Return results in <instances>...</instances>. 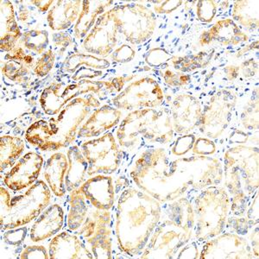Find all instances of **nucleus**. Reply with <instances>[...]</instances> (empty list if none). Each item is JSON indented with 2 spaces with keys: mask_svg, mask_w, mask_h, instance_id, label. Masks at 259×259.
I'll return each instance as SVG.
<instances>
[{
  "mask_svg": "<svg viewBox=\"0 0 259 259\" xmlns=\"http://www.w3.org/2000/svg\"><path fill=\"white\" fill-rule=\"evenodd\" d=\"M113 233L121 253L139 257L159 222L162 204L140 189L127 187L117 199Z\"/></svg>",
  "mask_w": 259,
  "mask_h": 259,
  "instance_id": "1",
  "label": "nucleus"
},
{
  "mask_svg": "<svg viewBox=\"0 0 259 259\" xmlns=\"http://www.w3.org/2000/svg\"><path fill=\"white\" fill-rule=\"evenodd\" d=\"M194 234L191 200L183 196L162 204L161 219L139 258H177L179 250L194 240Z\"/></svg>",
  "mask_w": 259,
  "mask_h": 259,
  "instance_id": "2",
  "label": "nucleus"
},
{
  "mask_svg": "<svg viewBox=\"0 0 259 259\" xmlns=\"http://www.w3.org/2000/svg\"><path fill=\"white\" fill-rule=\"evenodd\" d=\"M67 230L83 239L96 259L113 258L112 210L98 209L79 189L68 194Z\"/></svg>",
  "mask_w": 259,
  "mask_h": 259,
  "instance_id": "3",
  "label": "nucleus"
},
{
  "mask_svg": "<svg viewBox=\"0 0 259 259\" xmlns=\"http://www.w3.org/2000/svg\"><path fill=\"white\" fill-rule=\"evenodd\" d=\"M170 163L166 148H148L137 156L130 169V177L138 189L162 205L168 203L185 196L190 189L175 174Z\"/></svg>",
  "mask_w": 259,
  "mask_h": 259,
  "instance_id": "4",
  "label": "nucleus"
},
{
  "mask_svg": "<svg viewBox=\"0 0 259 259\" xmlns=\"http://www.w3.org/2000/svg\"><path fill=\"white\" fill-rule=\"evenodd\" d=\"M115 134L121 150L129 154L139 152L145 147H162L172 143L176 135L169 109L162 105L155 109L128 112Z\"/></svg>",
  "mask_w": 259,
  "mask_h": 259,
  "instance_id": "5",
  "label": "nucleus"
},
{
  "mask_svg": "<svg viewBox=\"0 0 259 259\" xmlns=\"http://www.w3.org/2000/svg\"><path fill=\"white\" fill-rule=\"evenodd\" d=\"M224 187L231 199V213L244 217L258 191V148L240 145L225 153Z\"/></svg>",
  "mask_w": 259,
  "mask_h": 259,
  "instance_id": "6",
  "label": "nucleus"
},
{
  "mask_svg": "<svg viewBox=\"0 0 259 259\" xmlns=\"http://www.w3.org/2000/svg\"><path fill=\"white\" fill-rule=\"evenodd\" d=\"M194 240L199 244L224 232L231 213V199L222 186L201 189L194 198Z\"/></svg>",
  "mask_w": 259,
  "mask_h": 259,
  "instance_id": "7",
  "label": "nucleus"
},
{
  "mask_svg": "<svg viewBox=\"0 0 259 259\" xmlns=\"http://www.w3.org/2000/svg\"><path fill=\"white\" fill-rule=\"evenodd\" d=\"M100 106V100L94 94H88L71 100L56 117L48 120L54 134L53 142L60 150L74 144L81 124Z\"/></svg>",
  "mask_w": 259,
  "mask_h": 259,
  "instance_id": "8",
  "label": "nucleus"
},
{
  "mask_svg": "<svg viewBox=\"0 0 259 259\" xmlns=\"http://www.w3.org/2000/svg\"><path fill=\"white\" fill-rule=\"evenodd\" d=\"M52 192L42 180L30 186L24 194L12 198L9 212L0 220L1 230L14 229L24 227L38 218L51 203Z\"/></svg>",
  "mask_w": 259,
  "mask_h": 259,
  "instance_id": "9",
  "label": "nucleus"
},
{
  "mask_svg": "<svg viewBox=\"0 0 259 259\" xmlns=\"http://www.w3.org/2000/svg\"><path fill=\"white\" fill-rule=\"evenodd\" d=\"M170 164L175 174L192 189L219 186L224 178L223 162L215 156L192 154L171 160Z\"/></svg>",
  "mask_w": 259,
  "mask_h": 259,
  "instance_id": "10",
  "label": "nucleus"
},
{
  "mask_svg": "<svg viewBox=\"0 0 259 259\" xmlns=\"http://www.w3.org/2000/svg\"><path fill=\"white\" fill-rule=\"evenodd\" d=\"M119 24V33L133 45L147 41L153 35L157 25L155 12L143 4H121L115 6Z\"/></svg>",
  "mask_w": 259,
  "mask_h": 259,
  "instance_id": "11",
  "label": "nucleus"
},
{
  "mask_svg": "<svg viewBox=\"0 0 259 259\" xmlns=\"http://www.w3.org/2000/svg\"><path fill=\"white\" fill-rule=\"evenodd\" d=\"M80 148L89 162V177L99 174H114L124 156V152L118 146L114 134L111 132L99 138L85 139Z\"/></svg>",
  "mask_w": 259,
  "mask_h": 259,
  "instance_id": "12",
  "label": "nucleus"
},
{
  "mask_svg": "<svg viewBox=\"0 0 259 259\" xmlns=\"http://www.w3.org/2000/svg\"><path fill=\"white\" fill-rule=\"evenodd\" d=\"M164 92L157 80L150 76L136 79L129 82L112 98V106L121 111L133 112L145 108H158L164 102Z\"/></svg>",
  "mask_w": 259,
  "mask_h": 259,
  "instance_id": "13",
  "label": "nucleus"
},
{
  "mask_svg": "<svg viewBox=\"0 0 259 259\" xmlns=\"http://www.w3.org/2000/svg\"><path fill=\"white\" fill-rule=\"evenodd\" d=\"M237 103L235 94L231 90L221 89L215 93L205 106L198 129L210 139L221 137L232 120Z\"/></svg>",
  "mask_w": 259,
  "mask_h": 259,
  "instance_id": "14",
  "label": "nucleus"
},
{
  "mask_svg": "<svg viewBox=\"0 0 259 259\" xmlns=\"http://www.w3.org/2000/svg\"><path fill=\"white\" fill-rule=\"evenodd\" d=\"M119 35V24L113 6L100 16L95 26L83 39V50L87 54L106 58L117 48Z\"/></svg>",
  "mask_w": 259,
  "mask_h": 259,
  "instance_id": "15",
  "label": "nucleus"
},
{
  "mask_svg": "<svg viewBox=\"0 0 259 259\" xmlns=\"http://www.w3.org/2000/svg\"><path fill=\"white\" fill-rule=\"evenodd\" d=\"M254 259L253 250L245 237L238 233H222L204 242L200 259Z\"/></svg>",
  "mask_w": 259,
  "mask_h": 259,
  "instance_id": "16",
  "label": "nucleus"
},
{
  "mask_svg": "<svg viewBox=\"0 0 259 259\" xmlns=\"http://www.w3.org/2000/svg\"><path fill=\"white\" fill-rule=\"evenodd\" d=\"M168 109L177 135L189 134L199 127L203 108L199 99L192 94H177L171 100Z\"/></svg>",
  "mask_w": 259,
  "mask_h": 259,
  "instance_id": "17",
  "label": "nucleus"
},
{
  "mask_svg": "<svg viewBox=\"0 0 259 259\" xmlns=\"http://www.w3.org/2000/svg\"><path fill=\"white\" fill-rule=\"evenodd\" d=\"M44 166L41 155L35 151L27 152L4 176V183L14 193L23 191L38 181Z\"/></svg>",
  "mask_w": 259,
  "mask_h": 259,
  "instance_id": "18",
  "label": "nucleus"
},
{
  "mask_svg": "<svg viewBox=\"0 0 259 259\" xmlns=\"http://www.w3.org/2000/svg\"><path fill=\"white\" fill-rule=\"evenodd\" d=\"M85 199L98 209L112 210L116 203L117 188L112 175H95L80 186Z\"/></svg>",
  "mask_w": 259,
  "mask_h": 259,
  "instance_id": "19",
  "label": "nucleus"
},
{
  "mask_svg": "<svg viewBox=\"0 0 259 259\" xmlns=\"http://www.w3.org/2000/svg\"><path fill=\"white\" fill-rule=\"evenodd\" d=\"M123 111L112 105H103L95 109L77 133L78 139H91L99 138L118 126L122 119Z\"/></svg>",
  "mask_w": 259,
  "mask_h": 259,
  "instance_id": "20",
  "label": "nucleus"
},
{
  "mask_svg": "<svg viewBox=\"0 0 259 259\" xmlns=\"http://www.w3.org/2000/svg\"><path fill=\"white\" fill-rule=\"evenodd\" d=\"M82 95L81 88L78 82H52L41 92L39 103L45 114L54 117L71 100Z\"/></svg>",
  "mask_w": 259,
  "mask_h": 259,
  "instance_id": "21",
  "label": "nucleus"
},
{
  "mask_svg": "<svg viewBox=\"0 0 259 259\" xmlns=\"http://www.w3.org/2000/svg\"><path fill=\"white\" fill-rule=\"evenodd\" d=\"M50 259H95L80 236L68 230L54 236L49 244Z\"/></svg>",
  "mask_w": 259,
  "mask_h": 259,
  "instance_id": "22",
  "label": "nucleus"
},
{
  "mask_svg": "<svg viewBox=\"0 0 259 259\" xmlns=\"http://www.w3.org/2000/svg\"><path fill=\"white\" fill-rule=\"evenodd\" d=\"M66 223L65 211L60 204H50L39 215L29 230V239L35 244L52 239L63 229Z\"/></svg>",
  "mask_w": 259,
  "mask_h": 259,
  "instance_id": "23",
  "label": "nucleus"
},
{
  "mask_svg": "<svg viewBox=\"0 0 259 259\" xmlns=\"http://www.w3.org/2000/svg\"><path fill=\"white\" fill-rule=\"evenodd\" d=\"M249 40L246 33L240 29L232 18L220 19L209 30L201 33L199 38L200 46H206L216 41L224 47L238 46Z\"/></svg>",
  "mask_w": 259,
  "mask_h": 259,
  "instance_id": "24",
  "label": "nucleus"
},
{
  "mask_svg": "<svg viewBox=\"0 0 259 259\" xmlns=\"http://www.w3.org/2000/svg\"><path fill=\"white\" fill-rule=\"evenodd\" d=\"M82 2L80 0L55 1L46 16L48 26L50 30L60 32L74 27L81 12Z\"/></svg>",
  "mask_w": 259,
  "mask_h": 259,
  "instance_id": "25",
  "label": "nucleus"
},
{
  "mask_svg": "<svg viewBox=\"0 0 259 259\" xmlns=\"http://www.w3.org/2000/svg\"><path fill=\"white\" fill-rule=\"evenodd\" d=\"M68 168L67 155L60 151L52 154L44 166L45 182L56 197L63 198L67 194L65 178Z\"/></svg>",
  "mask_w": 259,
  "mask_h": 259,
  "instance_id": "26",
  "label": "nucleus"
},
{
  "mask_svg": "<svg viewBox=\"0 0 259 259\" xmlns=\"http://www.w3.org/2000/svg\"><path fill=\"white\" fill-rule=\"evenodd\" d=\"M1 37L0 50L8 53L18 45L23 33L18 26L14 4L9 0H1Z\"/></svg>",
  "mask_w": 259,
  "mask_h": 259,
  "instance_id": "27",
  "label": "nucleus"
},
{
  "mask_svg": "<svg viewBox=\"0 0 259 259\" xmlns=\"http://www.w3.org/2000/svg\"><path fill=\"white\" fill-rule=\"evenodd\" d=\"M114 4V1L84 0L80 16L73 27L74 38L76 40H83L85 38L92 28L95 26L100 16L112 8V5Z\"/></svg>",
  "mask_w": 259,
  "mask_h": 259,
  "instance_id": "28",
  "label": "nucleus"
},
{
  "mask_svg": "<svg viewBox=\"0 0 259 259\" xmlns=\"http://www.w3.org/2000/svg\"><path fill=\"white\" fill-rule=\"evenodd\" d=\"M68 168L65 178V185L68 194L79 189L85 183L88 177L89 162L83 156L79 145H72L67 150Z\"/></svg>",
  "mask_w": 259,
  "mask_h": 259,
  "instance_id": "29",
  "label": "nucleus"
},
{
  "mask_svg": "<svg viewBox=\"0 0 259 259\" xmlns=\"http://www.w3.org/2000/svg\"><path fill=\"white\" fill-rule=\"evenodd\" d=\"M24 139L28 144L42 152L57 151L60 148L54 143V134L49 121L39 119L26 130Z\"/></svg>",
  "mask_w": 259,
  "mask_h": 259,
  "instance_id": "30",
  "label": "nucleus"
},
{
  "mask_svg": "<svg viewBox=\"0 0 259 259\" xmlns=\"http://www.w3.org/2000/svg\"><path fill=\"white\" fill-rule=\"evenodd\" d=\"M26 149L25 142L20 137L4 135L0 138V171L12 168L16 162L24 156Z\"/></svg>",
  "mask_w": 259,
  "mask_h": 259,
  "instance_id": "31",
  "label": "nucleus"
},
{
  "mask_svg": "<svg viewBox=\"0 0 259 259\" xmlns=\"http://www.w3.org/2000/svg\"><path fill=\"white\" fill-rule=\"evenodd\" d=\"M111 62L106 58L90 55V54L73 53L68 56L64 64L65 70L68 74L76 72L102 71L110 68Z\"/></svg>",
  "mask_w": 259,
  "mask_h": 259,
  "instance_id": "32",
  "label": "nucleus"
},
{
  "mask_svg": "<svg viewBox=\"0 0 259 259\" xmlns=\"http://www.w3.org/2000/svg\"><path fill=\"white\" fill-rule=\"evenodd\" d=\"M258 3V0L235 1L232 9L233 20L244 29L257 30L259 26Z\"/></svg>",
  "mask_w": 259,
  "mask_h": 259,
  "instance_id": "33",
  "label": "nucleus"
},
{
  "mask_svg": "<svg viewBox=\"0 0 259 259\" xmlns=\"http://www.w3.org/2000/svg\"><path fill=\"white\" fill-rule=\"evenodd\" d=\"M214 55V50L200 51L194 55H187L183 56H173L171 59V64L175 70L187 74L190 72L206 68L212 61Z\"/></svg>",
  "mask_w": 259,
  "mask_h": 259,
  "instance_id": "34",
  "label": "nucleus"
},
{
  "mask_svg": "<svg viewBox=\"0 0 259 259\" xmlns=\"http://www.w3.org/2000/svg\"><path fill=\"white\" fill-rule=\"evenodd\" d=\"M18 45L40 56L50 49V35L47 30L31 29L23 33Z\"/></svg>",
  "mask_w": 259,
  "mask_h": 259,
  "instance_id": "35",
  "label": "nucleus"
},
{
  "mask_svg": "<svg viewBox=\"0 0 259 259\" xmlns=\"http://www.w3.org/2000/svg\"><path fill=\"white\" fill-rule=\"evenodd\" d=\"M81 88L82 95L94 94L99 100H106L112 95H118L112 80H81L78 81Z\"/></svg>",
  "mask_w": 259,
  "mask_h": 259,
  "instance_id": "36",
  "label": "nucleus"
},
{
  "mask_svg": "<svg viewBox=\"0 0 259 259\" xmlns=\"http://www.w3.org/2000/svg\"><path fill=\"white\" fill-rule=\"evenodd\" d=\"M13 4L15 5L16 17L20 23L27 27H34L38 24L42 15L30 1H14Z\"/></svg>",
  "mask_w": 259,
  "mask_h": 259,
  "instance_id": "37",
  "label": "nucleus"
},
{
  "mask_svg": "<svg viewBox=\"0 0 259 259\" xmlns=\"http://www.w3.org/2000/svg\"><path fill=\"white\" fill-rule=\"evenodd\" d=\"M30 68L24 62L18 61H6L2 67V74L13 82H22L30 73Z\"/></svg>",
  "mask_w": 259,
  "mask_h": 259,
  "instance_id": "38",
  "label": "nucleus"
},
{
  "mask_svg": "<svg viewBox=\"0 0 259 259\" xmlns=\"http://www.w3.org/2000/svg\"><path fill=\"white\" fill-rule=\"evenodd\" d=\"M56 59V54L50 48L46 52L38 56V58L35 61L33 74L39 78L46 76L53 69Z\"/></svg>",
  "mask_w": 259,
  "mask_h": 259,
  "instance_id": "39",
  "label": "nucleus"
},
{
  "mask_svg": "<svg viewBox=\"0 0 259 259\" xmlns=\"http://www.w3.org/2000/svg\"><path fill=\"white\" fill-rule=\"evenodd\" d=\"M196 137L194 134L189 133L185 135H180L177 138L170 148V154L176 157H183L191 152Z\"/></svg>",
  "mask_w": 259,
  "mask_h": 259,
  "instance_id": "40",
  "label": "nucleus"
},
{
  "mask_svg": "<svg viewBox=\"0 0 259 259\" xmlns=\"http://www.w3.org/2000/svg\"><path fill=\"white\" fill-rule=\"evenodd\" d=\"M172 57L173 56L167 50L162 48L156 47L149 50L145 56V62L152 68L165 69L169 67L168 62L171 61Z\"/></svg>",
  "mask_w": 259,
  "mask_h": 259,
  "instance_id": "41",
  "label": "nucleus"
},
{
  "mask_svg": "<svg viewBox=\"0 0 259 259\" xmlns=\"http://www.w3.org/2000/svg\"><path fill=\"white\" fill-rule=\"evenodd\" d=\"M218 1L206 0V1H198L196 3V16L198 20L209 24L212 23L217 15L218 11Z\"/></svg>",
  "mask_w": 259,
  "mask_h": 259,
  "instance_id": "42",
  "label": "nucleus"
},
{
  "mask_svg": "<svg viewBox=\"0 0 259 259\" xmlns=\"http://www.w3.org/2000/svg\"><path fill=\"white\" fill-rule=\"evenodd\" d=\"M50 41H52V50L55 51L56 56H62L74 41L72 35L66 31L53 33L50 35Z\"/></svg>",
  "mask_w": 259,
  "mask_h": 259,
  "instance_id": "43",
  "label": "nucleus"
},
{
  "mask_svg": "<svg viewBox=\"0 0 259 259\" xmlns=\"http://www.w3.org/2000/svg\"><path fill=\"white\" fill-rule=\"evenodd\" d=\"M161 73L164 82L171 88H184L191 81L190 75L178 71L165 68Z\"/></svg>",
  "mask_w": 259,
  "mask_h": 259,
  "instance_id": "44",
  "label": "nucleus"
},
{
  "mask_svg": "<svg viewBox=\"0 0 259 259\" xmlns=\"http://www.w3.org/2000/svg\"><path fill=\"white\" fill-rule=\"evenodd\" d=\"M28 228L26 227H18L14 229L6 230L3 234L4 241L6 244L13 247H18L26 239Z\"/></svg>",
  "mask_w": 259,
  "mask_h": 259,
  "instance_id": "45",
  "label": "nucleus"
},
{
  "mask_svg": "<svg viewBox=\"0 0 259 259\" xmlns=\"http://www.w3.org/2000/svg\"><path fill=\"white\" fill-rule=\"evenodd\" d=\"M191 151L194 155L212 156L216 152V145L212 139L206 137H199L196 138Z\"/></svg>",
  "mask_w": 259,
  "mask_h": 259,
  "instance_id": "46",
  "label": "nucleus"
},
{
  "mask_svg": "<svg viewBox=\"0 0 259 259\" xmlns=\"http://www.w3.org/2000/svg\"><path fill=\"white\" fill-rule=\"evenodd\" d=\"M20 259H50L49 250L45 245L30 244L24 247L18 256Z\"/></svg>",
  "mask_w": 259,
  "mask_h": 259,
  "instance_id": "47",
  "label": "nucleus"
},
{
  "mask_svg": "<svg viewBox=\"0 0 259 259\" xmlns=\"http://www.w3.org/2000/svg\"><path fill=\"white\" fill-rule=\"evenodd\" d=\"M136 56V50L130 45H122L116 48L111 54L112 61L117 63L132 62Z\"/></svg>",
  "mask_w": 259,
  "mask_h": 259,
  "instance_id": "48",
  "label": "nucleus"
},
{
  "mask_svg": "<svg viewBox=\"0 0 259 259\" xmlns=\"http://www.w3.org/2000/svg\"><path fill=\"white\" fill-rule=\"evenodd\" d=\"M257 102H258L257 99L256 101H252V103L250 104L242 113V123L246 129L253 130L254 124H256V126L257 127L258 122L254 120V118L258 119V112H258V106H256L254 109V106Z\"/></svg>",
  "mask_w": 259,
  "mask_h": 259,
  "instance_id": "49",
  "label": "nucleus"
},
{
  "mask_svg": "<svg viewBox=\"0 0 259 259\" xmlns=\"http://www.w3.org/2000/svg\"><path fill=\"white\" fill-rule=\"evenodd\" d=\"M151 3L154 4V12L156 14H170L175 11H177L184 2L168 0V1H153Z\"/></svg>",
  "mask_w": 259,
  "mask_h": 259,
  "instance_id": "50",
  "label": "nucleus"
},
{
  "mask_svg": "<svg viewBox=\"0 0 259 259\" xmlns=\"http://www.w3.org/2000/svg\"><path fill=\"white\" fill-rule=\"evenodd\" d=\"M197 241L192 240L189 244H186L177 254V258H194L200 259V250Z\"/></svg>",
  "mask_w": 259,
  "mask_h": 259,
  "instance_id": "51",
  "label": "nucleus"
},
{
  "mask_svg": "<svg viewBox=\"0 0 259 259\" xmlns=\"http://www.w3.org/2000/svg\"><path fill=\"white\" fill-rule=\"evenodd\" d=\"M12 194L3 186L0 187V220H3L9 212L10 205L12 200Z\"/></svg>",
  "mask_w": 259,
  "mask_h": 259,
  "instance_id": "52",
  "label": "nucleus"
},
{
  "mask_svg": "<svg viewBox=\"0 0 259 259\" xmlns=\"http://www.w3.org/2000/svg\"><path fill=\"white\" fill-rule=\"evenodd\" d=\"M257 68H258V63L256 60L252 58L242 62V64L239 66V70L244 77L250 78L257 74V69H258Z\"/></svg>",
  "mask_w": 259,
  "mask_h": 259,
  "instance_id": "53",
  "label": "nucleus"
},
{
  "mask_svg": "<svg viewBox=\"0 0 259 259\" xmlns=\"http://www.w3.org/2000/svg\"><path fill=\"white\" fill-rule=\"evenodd\" d=\"M27 54H28V52H26L25 49H24L20 45H17L13 50L6 54L5 56V60L6 61H18V62H24V58H25Z\"/></svg>",
  "mask_w": 259,
  "mask_h": 259,
  "instance_id": "54",
  "label": "nucleus"
},
{
  "mask_svg": "<svg viewBox=\"0 0 259 259\" xmlns=\"http://www.w3.org/2000/svg\"><path fill=\"white\" fill-rule=\"evenodd\" d=\"M30 3L38 10L41 15H45V14H48L49 11L51 9L55 1L53 0H30Z\"/></svg>",
  "mask_w": 259,
  "mask_h": 259,
  "instance_id": "55",
  "label": "nucleus"
},
{
  "mask_svg": "<svg viewBox=\"0 0 259 259\" xmlns=\"http://www.w3.org/2000/svg\"><path fill=\"white\" fill-rule=\"evenodd\" d=\"M224 72L227 80L230 81L235 80L240 74L239 66H235V65H229L225 67Z\"/></svg>",
  "mask_w": 259,
  "mask_h": 259,
  "instance_id": "56",
  "label": "nucleus"
}]
</instances>
